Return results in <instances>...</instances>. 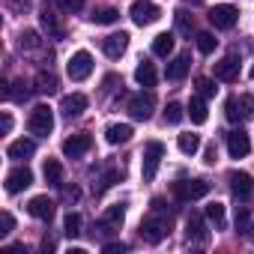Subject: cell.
<instances>
[{
  "instance_id": "cell-1",
  "label": "cell",
  "mask_w": 254,
  "mask_h": 254,
  "mask_svg": "<svg viewBox=\"0 0 254 254\" xmlns=\"http://www.w3.org/2000/svg\"><path fill=\"white\" fill-rule=\"evenodd\" d=\"M171 230V215H165V203L162 200H153V215L141 221V236L150 242V245H159Z\"/></svg>"
},
{
  "instance_id": "cell-2",
  "label": "cell",
  "mask_w": 254,
  "mask_h": 254,
  "mask_svg": "<svg viewBox=\"0 0 254 254\" xmlns=\"http://www.w3.org/2000/svg\"><path fill=\"white\" fill-rule=\"evenodd\" d=\"M27 129H30V135H39V138H48L51 135V129H54V114H51L48 105H36L30 111Z\"/></svg>"
},
{
  "instance_id": "cell-3",
  "label": "cell",
  "mask_w": 254,
  "mask_h": 254,
  "mask_svg": "<svg viewBox=\"0 0 254 254\" xmlns=\"http://www.w3.org/2000/svg\"><path fill=\"white\" fill-rule=\"evenodd\" d=\"M171 189H174V197L183 200V203L209 194V183H206V180H180V183H174Z\"/></svg>"
},
{
  "instance_id": "cell-4",
  "label": "cell",
  "mask_w": 254,
  "mask_h": 254,
  "mask_svg": "<svg viewBox=\"0 0 254 254\" xmlns=\"http://www.w3.org/2000/svg\"><path fill=\"white\" fill-rule=\"evenodd\" d=\"M132 21L138 24V27H147V24H156L159 18H162V9L153 3V0H135L132 3Z\"/></svg>"
},
{
  "instance_id": "cell-5",
  "label": "cell",
  "mask_w": 254,
  "mask_h": 254,
  "mask_svg": "<svg viewBox=\"0 0 254 254\" xmlns=\"http://www.w3.org/2000/svg\"><path fill=\"white\" fill-rule=\"evenodd\" d=\"M162 156H165V144H162V141H150V144L144 147V168H141V174H144V180H147V183L156 177Z\"/></svg>"
},
{
  "instance_id": "cell-6",
  "label": "cell",
  "mask_w": 254,
  "mask_h": 254,
  "mask_svg": "<svg viewBox=\"0 0 254 254\" xmlns=\"http://www.w3.org/2000/svg\"><path fill=\"white\" fill-rule=\"evenodd\" d=\"M66 72H69L72 81H87L90 72H93V57H90V51H78V54H72Z\"/></svg>"
},
{
  "instance_id": "cell-7",
  "label": "cell",
  "mask_w": 254,
  "mask_h": 254,
  "mask_svg": "<svg viewBox=\"0 0 254 254\" xmlns=\"http://www.w3.org/2000/svg\"><path fill=\"white\" fill-rule=\"evenodd\" d=\"M153 108H156V96H153L150 90L129 99V114H132L135 120H150V117H153Z\"/></svg>"
},
{
  "instance_id": "cell-8",
  "label": "cell",
  "mask_w": 254,
  "mask_h": 254,
  "mask_svg": "<svg viewBox=\"0 0 254 254\" xmlns=\"http://www.w3.org/2000/svg\"><path fill=\"white\" fill-rule=\"evenodd\" d=\"M227 180H230V194H233L236 200H242V203H245V200H251L254 183H251V177H248V174H242V171H233Z\"/></svg>"
},
{
  "instance_id": "cell-9",
  "label": "cell",
  "mask_w": 254,
  "mask_h": 254,
  "mask_svg": "<svg viewBox=\"0 0 254 254\" xmlns=\"http://www.w3.org/2000/svg\"><path fill=\"white\" fill-rule=\"evenodd\" d=\"M186 236H189V242H197V245H206L209 242V230H206L200 212H191L186 218Z\"/></svg>"
},
{
  "instance_id": "cell-10",
  "label": "cell",
  "mask_w": 254,
  "mask_h": 254,
  "mask_svg": "<svg viewBox=\"0 0 254 254\" xmlns=\"http://www.w3.org/2000/svg\"><path fill=\"white\" fill-rule=\"evenodd\" d=\"M236 18H239L236 6H227V3H221V6H215V9L209 12V21H212L215 30H230V27L236 24Z\"/></svg>"
},
{
  "instance_id": "cell-11",
  "label": "cell",
  "mask_w": 254,
  "mask_h": 254,
  "mask_svg": "<svg viewBox=\"0 0 254 254\" xmlns=\"http://www.w3.org/2000/svg\"><path fill=\"white\" fill-rule=\"evenodd\" d=\"M90 147H93V138H90V135H72V138L63 141V156H69V159H81V156L90 153Z\"/></svg>"
},
{
  "instance_id": "cell-12",
  "label": "cell",
  "mask_w": 254,
  "mask_h": 254,
  "mask_svg": "<svg viewBox=\"0 0 254 254\" xmlns=\"http://www.w3.org/2000/svg\"><path fill=\"white\" fill-rule=\"evenodd\" d=\"M27 186H33V171H30V168H15V171L6 174V191H9V194H18V191H24Z\"/></svg>"
},
{
  "instance_id": "cell-13",
  "label": "cell",
  "mask_w": 254,
  "mask_h": 254,
  "mask_svg": "<svg viewBox=\"0 0 254 254\" xmlns=\"http://www.w3.org/2000/svg\"><path fill=\"white\" fill-rule=\"evenodd\" d=\"M39 24H42V30L48 33V39H63L66 36V30H63V24H60V15L54 12V9H42L39 12Z\"/></svg>"
},
{
  "instance_id": "cell-14",
  "label": "cell",
  "mask_w": 254,
  "mask_h": 254,
  "mask_svg": "<svg viewBox=\"0 0 254 254\" xmlns=\"http://www.w3.org/2000/svg\"><path fill=\"white\" fill-rule=\"evenodd\" d=\"M227 153H230V159H245L251 153V141H248V135L242 129L227 135Z\"/></svg>"
},
{
  "instance_id": "cell-15",
  "label": "cell",
  "mask_w": 254,
  "mask_h": 254,
  "mask_svg": "<svg viewBox=\"0 0 254 254\" xmlns=\"http://www.w3.org/2000/svg\"><path fill=\"white\" fill-rule=\"evenodd\" d=\"M189 69H191V54L189 51H183V54H177L171 63H168V81H183L186 75H189Z\"/></svg>"
},
{
  "instance_id": "cell-16",
  "label": "cell",
  "mask_w": 254,
  "mask_h": 254,
  "mask_svg": "<svg viewBox=\"0 0 254 254\" xmlns=\"http://www.w3.org/2000/svg\"><path fill=\"white\" fill-rule=\"evenodd\" d=\"M27 212H30L33 218H39V221H51V218H54V200L45 197V194H39V197H33V200L27 203Z\"/></svg>"
},
{
  "instance_id": "cell-17",
  "label": "cell",
  "mask_w": 254,
  "mask_h": 254,
  "mask_svg": "<svg viewBox=\"0 0 254 254\" xmlns=\"http://www.w3.org/2000/svg\"><path fill=\"white\" fill-rule=\"evenodd\" d=\"M126 48H129V36H126V33H111V36L102 39V51H105L111 60H117Z\"/></svg>"
},
{
  "instance_id": "cell-18",
  "label": "cell",
  "mask_w": 254,
  "mask_h": 254,
  "mask_svg": "<svg viewBox=\"0 0 254 254\" xmlns=\"http://www.w3.org/2000/svg\"><path fill=\"white\" fill-rule=\"evenodd\" d=\"M123 218H126V209H123L120 203H117V206H108L105 218L99 221V233H114V230H120Z\"/></svg>"
},
{
  "instance_id": "cell-19",
  "label": "cell",
  "mask_w": 254,
  "mask_h": 254,
  "mask_svg": "<svg viewBox=\"0 0 254 254\" xmlns=\"http://www.w3.org/2000/svg\"><path fill=\"white\" fill-rule=\"evenodd\" d=\"M60 111H63V117H78L81 111H87V96H84V93L63 96V99H60Z\"/></svg>"
},
{
  "instance_id": "cell-20",
  "label": "cell",
  "mask_w": 254,
  "mask_h": 254,
  "mask_svg": "<svg viewBox=\"0 0 254 254\" xmlns=\"http://www.w3.org/2000/svg\"><path fill=\"white\" fill-rule=\"evenodd\" d=\"M215 78L218 81H236L239 78V60L230 54V57H224V60H218L215 63Z\"/></svg>"
},
{
  "instance_id": "cell-21",
  "label": "cell",
  "mask_w": 254,
  "mask_h": 254,
  "mask_svg": "<svg viewBox=\"0 0 254 254\" xmlns=\"http://www.w3.org/2000/svg\"><path fill=\"white\" fill-rule=\"evenodd\" d=\"M132 126H126V123H114V126H108V132H105V141L108 144H126V141H132Z\"/></svg>"
},
{
  "instance_id": "cell-22",
  "label": "cell",
  "mask_w": 254,
  "mask_h": 254,
  "mask_svg": "<svg viewBox=\"0 0 254 254\" xmlns=\"http://www.w3.org/2000/svg\"><path fill=\"white\" fill-rule=\"evenodd\" d=\"M33 153H36V144H33L30 138H21V141H12V144H9V159H15V162L30 159Z\"/></svg>"
},
{
  "instance_id": "cell-23",
  "label": "cell",
  "mask_w": 254,
  "mask_h": 254,
  "mask_svg": "<svg viewBox=\"0 0 254 254\" xmlns=\"http://www.w3.org/2000/svg\"><path fill=\"white\" fill-rule=\"evenodd\" d=\"M135 81H138L141 87H156V66L147 63V60H141L138 69H135Z\"/></svg>"
},
{
  "instance_id": "cell-24",
  "label": "cell",
  "mask_w": 254,
  "mask_h": 254,
  "mask_svg": "<svg viewBox=\"0 0 254 254\" xmlns=\"http://www.w3.org/2000/svg\"><path fill=\"white\" fill-rule=\"evenodd\" d=\"M174 51V36L171 33H159L156 39H153V54L156 57H168Z\"/></svg>"
},
{
  "instance_id": "cell-25",
  "label": "cell",
  "mask_w": 254,
  "mask_h": 254,
  "mask_svg": "<svg viewBox=\"0 0 254 254\" xmlns=\"http://www.w3.org/2000/svg\"><path fill=\"white\" fill-rule=\"evenodd\" d=\"M189 117H191V123H206V102H203V96H194L191 102H189Z\"/></svg>"
},
{
  "instance_id": "cell-26",
  "label": "cell",
  "mask_w": 254,
  "mask_h": 254,
  "mask_svg": "<svg viewBox=\"0 0 254 254\" xmlns=\"http://www.w3.org/2000/svg\"><path fill=\"white\" fill-rule=\"evenodd\" d=\"M177 147H180V153H186V156H194L197 150H200V138L197 135H180V141H177Z\"/></svg>"
},
{
  "instance_id": "cell-27",
  "label": "cell",
  "mask_w": 254,
  "mask_h": 254,
  "mask_svg": "<svg viewBox=\"0 0 254 254\" xmlns=\"http://www.w3.org/2000/svg\"><path fill=\"white\" fill-rule=\"evenodd\" d=\"M36 90H39V93H57V78H54V72H39V75H36Z\"/></svg>"
},
{
  "instance_id": "cell-28",
  "label": "cell",
  "mask_w": 254,
  "mask_h": 254,
  "mask_svg": "<svg viewBox=\"0 0 254 254\" xmlns=\"http://www.w3.org/2000/svg\"><path fill=\"white\" fill-rule=\"evenodd\" d=\"M42 174H45V180H48L51 186H60V180H63V168H60V162H57V159H48Z\"/></svg>"
},
{
  "instance_id": "cell-29",
  "label": "cell",
  "mask_w": 254,
  "mask_h": 254,
  "mask_svg": "<svg viewBox=\"0 0 254 254\" xmlns=\"http://www.w3.org/2000/svg\"><path fill=\"white\" fill-rule=\"evenodd\" d=\"M117 18H120V12H117V9H111V6H105V9H96V12L90 15V21H93V24H114Z\"/></svg>"
},
{
  "instance_id": "cell-30",
  "label": "cell",
  "mask_w": 254,
  "mask_h": 254,
  "mask_svg": "<svg viewBox=\"0 0 254 254\" xmlns=\"http://www.w3.org/2000/svg\"><path fill=\"white\" fill-rule=\"evenodd\" d=\"M18 45H21L24 51H36V48H42V39H39L36 30H24V33L18 36Z\"/></svg>"
},
{
  "instance_id": "cell-31",
  "label": "cell",
  "mask_w": 254,
  "mask_h": 254,
  "mask_svg": "<svg viewBox=\"0 0 254 254\" xmlns=\"http://www.w3.org/2000/svg\"><path fill=\"white\" fill-rule=\"evenodd\" d=\"M174 18H177V30H180V33H186V36H191V30H194V18H191L186 9H180Z\"/></svg>"
},
{
  "instance_id": "cell-32",
  "label": "cell",
  "mask_w": 254,
  "mask_h": 254,
  "mask_svg": "<svg viewBox=\"0 0 254 254\" xmlns=\"http://www.w3.org/2000/svg\"><path fill=\"white\" fill-rule=\"evenodd\" d=\"M215 45H218V39H215L212 33H197V51H200V54H212Z\"/></svg>"
},
{
  "instance_id": "cell-33",
  "label": "cell",
  "mask_w": 254,
  "mask_h": 254,
  "mask_svg": "<svg viewBox=\"0 0 254 254\" xmlns=\"http://www.w3.org/2000/svg\"><path fill=\"white\" fill-rule=\"evenodd\" d=\"M206 218H209L215 227H224V206H221L218 200H215V203H209V206H206Z\"/></svg>"
},
{
  "instance_id": "cell-34",
  "label": "cell",
  "mask_w": 254,
  "mask_h": 254,
  "mask_svg": "<svg viewBox=\"0 0 254 254\" xmlns=\"http://www.w3.org/2000/svg\"><path fill=\"white\" fill-rule=\"evenodd\" d=\"M63 233H66V236H78V233H81V215H78V212H69V215H66Z\"/></svg>"
},
{
  "instance_id": "cell-35",
  "label": "cell",
  "mask_w": 254,
  "mask_h": 254,
  "mask_svg": "<svg viewBox=\"0 0 254 254\" xmlns=\"http://www.w3.org/2000/svg\"><path fill=\"white\" fill-rule=\"evenodd\" d=\"M236 108H239L242 120H251L254 117V96H236Z\"/></svg>"
},
{
  "instance_id": "cell-36",
  "label": "cell",
  "mask_w": 254,
  "mask_h": 254,
  "mask_svg": "<svg viewBox=\"0 0 254 254\" xmlns=\"http://www.w3.org/2000/svg\"><path fill=\"white\" fill-rule=\"evenodd\" d=\"M54 3H57V9H63V12H81L84 9V0H54Z\"/></svg>"
},
{
  "instance_id": "cell-37",
  "label": "cell",
  "mask_w": 254,
  "mask_h": 254,
  "mask_svg": "<svg viewBox=\"0 0 254 254\" xmlns=\"http://www.w3.org/2000/svg\"><path fill=\"white\" fill-rule=\"evenodd\" d=\"M197 90H200V96L203 99H209V96H215V81H209V78H197Z\"/></svg>"
},
{
  "instance_id": "cell-38",
  "label": "cell",
  "mask_w": 254,
  "mask_h": 254,
  "mask_svg": "<svg viewBox=\"0 0 254 254\" xmlns=\"http://www.w3.org/2000/svg\"><path fill=\"white\" fill-rule=\"evenodd\" d=\"M165 120H168V123H180V120H183V105L171 102V105H168V111H165Z\"/></svg>"
},
{
  "instance_id": "cell-39",
  "label": "cell",
  "mask_w": 254,
  "mask_h": 254,
  "mask_svg": "<svg viewBox=\"0 0 254 254\" xmlns=\"http://www.w3.org/2000/svg\"><path fill=\"white\" fill-rule=\"evenodd\" d=\"M0 224H3V230H0V236H9V233L15 230V218H12L9 212H3V215H0Z\"/></svg>"
},
{
  "instance_id": "cell-40",
  "label": "cell",
  "mask_w": 254,
  "mask_h": 254,
  "mask_svg": "<svg viewBox=\"0 0 254 254\" xmlns=\"http://www.w3.org/2000/svg\"><path fill=\"white\" fill-rule=\"evenodd\" d=\"M236 230H248V209L245 206L236 209Z\"/></svg>"
},
{
  "instance_id": "cell-41",
  "label": "cell",
  "mask_w": 254,
  "mask_h": 254,
  "mask_svg": "<svg viewBox=\"0 0 254 254\" xmlns=\"http://www.w3.org/2000/svg\"><path fill=\"white\" fill-rule=\"evenodd\" d=\"M102 251H105V254H123V251H126V242H105Z\"/></svg>"
},
{
  "instance_id": "cell-42",
  "label": "cell",
  "mask_w": 254,
  "mask_h": 254,
  "mask_svg": "<svg viewBox=\"0 0 254 254\" xmlns=\"http://www.w3.org/2000/svg\"><path fill=\"white\" fill-rule=\"evenodd\" d=\"M15 87H18V90H12V96H9V99H15V102H24V99L30 96V90H24V81H18Z\"/></svg>"
},
{
  "instance_id": "cell-43",
  "label": "cell",
  "mask_w": 254,
  "mask_h": 254,
  "mask_svg": "<svg viewBox=\"0 0 254 254\" xmlns=\"http://www.w3.org/2000/svg\"><path fill=\"white\" fill-rule=\"evenodd\" d=\"M0 132H3V135H9L12 132V117L3 111V117H0Z\"/></svg>"
},
{
  "instance_id": "cell-44",
  "label": "cell",
  "mask_w": 254,
  "mask_h": 254,
  "mask_svg": "<svg viewBox=\"0 0 254 254\" xmlns=\"http://www.w3.org/2000/svg\"><path fill=\"white\" fill-rule=\"evenodd\" d=\"M30 3H33V0H9V6H12L15 12H27V9H30Z\"/></svg>"
},
{
  "instance_id": "cell-45",
  "label": "cell",
  "mask_w": 254,
  "mask_h": 254,
  "mask_svg": "<svg viewBox=\"0 0 254 254\" xmlns=\"http://www.w3.org/2000/svg\"><path fill=\"white\" fill-rule=\"evenodd\" d=\"M60 189H63V197H66V200H78V197H81V191H78L75 186L69 189V186H63V183H60Z\"/></svg>"
},
{
  "instance_id": "cell-46",
  "label": "cell",
  "mask_w": 254,
  "mask_h": 254,
  "mask_svg": "<svg viewBox=\"0 0 254 254\" xmlns=\"http://www.w3.org/2000/svg\"><path fill=\"white\" fill-rule=\"evenodd\" d=\"M206 165H215V147H206Z\"/></svg>"
},
{
  "instance_id": "cell-47",
  "label": "cell",
  "mask_w": 254,
  "mask_h": 254,
  "mask_svg": "<svg viewBox=\"0 0 254 254\" xmlns=\"http://www.w3.org/2000/svg\"><path fill=\"white\" fill-rule=\"evenodd\" d=\"M186 3H194V6H200V3H203V0H186Z\"/></svg>"
},
{
  "instance_id": "cell-48",
  "label": "cell",
  "mask_w": 254,
  "mask_h": 254,
  "mask_svg": "<svg viewBox=\"0 0 254 254\" xmlns=\"http://www.w3.org/2000/svg\"><path fill=\"white\" fill-rule=\"evenodd\" d=\"M248 236H251V239H254V224H251V230H248Z\"/></svg>"
}]
</instances>
